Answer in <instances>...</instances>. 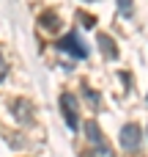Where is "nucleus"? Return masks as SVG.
Here are the masks:
<instances>
[{"instance_id":"nucleus-1","label":"nucleus","mask_w":148,"mask_h":157,"mask_svg":"<svg viewBox=\"0 0 148 157\" xmlns=\"http://www.w3.org/2000/svg\"><path fill=\"white\" fill-rule=\"evenodd\" d=\"M118 144H121V149H126V152H137L140 144H143L140 127H137V124H124V127H121V135H118Z\"/></svg>"},{"instance_id":"nucleus-2","label":"nucleus","mask_w":148,"mask_h":157,"mask_svg":"<svg viewBox=\"0 0 148 157\" xmlns=\"http://www.w3.org/2000/svg\"><path fill=\"white\" fill-rule=\"evenodd\" d=\"M60 110H63V121L69 130H77L80 127V113H77V99L74 94H60Z\"/></svg>"},{"instance_id":"nucleus-3","label":"nucleus","mask_w":148,"mask_h":157,"mask_svg":"<svg viewBox=\"0 0 148 157\" xmlns=\"http://www.w3.org/2000/svg\"><path fill=\"white\" fill-rule=\"evenodd\" d=\"M58 50H60V52H69V55H74V58H88V47H85V41H82L77 33L63 36V39L58 41Z\"/></svg>"},{"instance_id":"nucleus-4","label":"nucleus","mask_w":148,"mask_h":157,"mask_svg":"<svg viewBox=\"0 0 148 157\" xmlns=\"http://www.w3.org/2000/svg\"><path fill=\"white\" fill-rule=\"evenodd\" d=\"M85 135H88V141H91L93 149H104V146H110V144L104 141V135H102V130H99L96 121H85Z\"/></svg>"},{"instance_id":"nucleus-5","label":"nucleus","mask_w":148,"mask_h":157,"mask_svg":"<svg viewBox=\"0 0 148 157\" xmlns=\"http://www.w3.org/2000/svg\"><path fill=\"white\" fill-rule=\"evenodd\" d=\"M11 110H14V119L16 121H30V116H33V105L27 99H14L11 102Z\"/></svg>"},{"instance_id":"nucleus-6","label":"nucleus","mask_w":148,"mask_h":157,"mask_svg":"<svg viewBox=\"0 0 148 157\" xmlns=\"http://www.w3.org/2000/svg\"><path fill=\"white\" fill-rule=\"evenodd\" d=\"M96 41L102 44V52H104L107 58H115V50H113V39H110L107 33H99V36H96Z\"/></svg>"},{"instance_id":"nucleus-7","label":"nucleus","mask_w":148,"mask_h":157,"mask_svg":"<svg viewBox=\"0 0 148 157\" xmlns=\"http://www.w3.org/2000/svg\"><path fill=\"white\" fill-rule=\"evenodd\" d=\"M118 14H121V17H132V14H135L132 0H118Z\"/></svg>"},{"instance_id":"nucleus-8","label":"nucleus","mask_w":148,"mask_h":157,"mask_svg":"<svg viewBox=\"0 0 148 157\" xmlns=\"http://www.w3.org/2000/svg\"><path fill=\"white\" fill-rule=\"evenodd\" d=\"M44 22H47V25H44V28H47V30H52V33H55V30H58V28H60V22H58V17H55V14H52V17H49V14H47V17H44Z\"/></svg>"},{"instance_id":"nucleus-9","label":"nucleus","mask_w":148,"mask_h":157,"mask_svg":"<svg viewBox=\"0 0 148 157\" xmlns=\"http://www.w3.org/2000/svg\"><path fill=\"white\" fill-rule=\"evenodd\" d=\"M85 97H88V102H91V105H93V108H96V105H99V94H93V91H91V88H88V94H85Z\"/></svg>"},{"instance_id":"nucleus-10","label":"nucleus","mask_w":148,"mask_h":157,"mask_svg":"<svg viewBox=\"0 0 148 157\" xmlns=\"http://www.w3.org/2000/svg\"><path fill=\"white\" fill-rule=\"evenodd\" d=\"M5 72H8V63H5V58H3V52H0V80L5 77Z\"/></svg>"},{"instance_id":"nucleus-11","label":"nucleus","mask_w":148,"mask_h":157,"mask_svg":"<svg viewBox=\"0 0 148 157\" xmlns=\"http://www.w3.org/2000/svg\"><path fill=\"white\" fill-rule=\"evenodd\" d=\"M82 3H93V0H82Z\"/></svg>"},{"instance_id":"nucleus-12","label":"nucleus","mask_w":148,"mask_h":157,"mask_svg":"<svg viewBox=\"0 0 148 157\" xmlns=\"http://www.w3.org/2000/svg\"><path fill=\"white\" fill-rule=\"evenodd\" d=\"M88 157H93V155H88Z\"/></svg>"}]
</instances>
